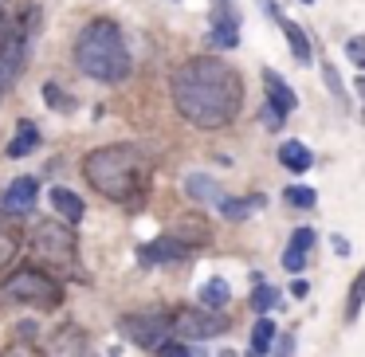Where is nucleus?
<instances>
[{
  "mask_svg": "<svg viewBox=\"0 0 365 357\" xmlns=\"http://www.w3.org/2000/svg\"><path fill=\"white\" fill-rule=\"evenodd\" d=\"M173 106L189 126L197 130H220L236 122L244 106V79L232 63L220 56H192L169 79Z\"/></svg>",
  "mask_w": 365,
  "mask_h": 357,
  "instance_id": "nucleus-1",
  "label": "nucleus"
},
{
  "mask_svg": "<svg viewBox=\"0 0 365 357\" xmlns=\"http://www.w3.org/2000/svg\"><path fill=\"white\" fill-rule=\"evenodd\" d=\"M83 177L95 192L118 205H142L145 192V157L126 142L98 145L83 157Z\"/></svg>",
  "mask_w": 365,
  "mask_h": 357,
  "instance_id": "nucleus-2",
  "label": "nucleus"
},
{
  "mask_svg": "<svg viewBox=\"0 0 365 357\" xmlns=\"http://www.w3.org/2000/svg\"><path fill=\"white\" fill-rule=\"evenodd\" d=\"M75 67H79L87 79H95V83L130 79L134 59H130V48H126L122 28L114 24V20H106V16L87 20L83 32L75 36Z\"/></svg>",
  "mask_w": 365,
  "mask_h": 357,
  "instance_id": "nucleus-3",
  "label": "nucleus"
},
{
  "mask_svg": "<svg viewBox=\"0 0 365 357\" xmlns=\"http://www.w3.org/2000/svg\"><path fill=\"white\" fill-rule=\"evenodd\" d=\"M32 255L40 259L43 271H59V275H75L79 271V244H75V224L67 220H36L32 228Z\"/></svg>",
  "mask_w": 365,
  "mask_h": 357,
  "instance_id": "nucleus-4",
  "label": "nucleus"
},
{
  "mask_svg": "<svg viewBox=\"0 0 365 357\" xmlns=\"http://www.w3.org/2000/svg\"><path fill=\"white\" fill-rule=\"evenodd\" d=\"M0 299L32 310H56L63 306V283L43 267H20L0 283Z\"/></svg>",
  "mask_w": 365,
  "mask_h": 357,
  "instance_id": "nucleus-5",
  "label": "nucleus"
},
{
  "mask_svg": "<svg viewBox=\"0 0 365 357\" xmlns=\"http://www.w3.org/2000/svg\"><path fill=\"white\" fill-rule=\"evenodd\" d=\"M118 333L126 341H134L138 349H158L169 341V333H173V318H161V314H126L118 318Z\"/></svg>",
  "mask_w": 365,
  "mask_h": 357,
  "instance_id": "nucleus-6",
  "label": "nucleus"
},
{
  "mask_svg": "<svg viewBox=\"0 0 365 357\" xmlns=\"http://www.w3.org/2000/svg\"><path fill=\"white\" fill-rule=\"evenodd\" d=\"M24 59H28V32L9 20V24L0 28V95L20 79Z\"/></svg>",
  "mask_w": 365,
  "mask_h": 357,
  "instance_id": "nucleus-7",
  "label": "nucleus"
},
{
  "mask_svg": "<svg viewBox=\"0 0 365 357\" xmlns=\"http://www.w3.org/2000/svg\"><path fill=\"white\" fill-rule=\"evenodd\" d=\"M224 330H228V318H224L220 310H208V306L185 310V314L173 318V333H181L185 341H208Z\"/></svg>",
  "mask_w": 365,
  "mask_h": 357,
  "instance_id": "nucleus-8",
  "label": "nucleus"
},
{
  "mask_svg": "<svg viewBox=\"0 0 365 357\" xmlns=\"http://www.w3.org/2000/svg\"><path fill=\"white\" fill-rule=\"evenodd\" d=\"M185 255H189V247H185L177 236H161V239H153V244H142V247H138V259H142V267H165V263H181Z\"/></svg>",
  "mask_w": 365,
  "mask_h": 357,
  "instance_id": "nucleus-9",
  "label": "nucleus"
},
{
  "mask_svg": "<svg viewBox=\"0 0 365 357\" xmlns=\"http://www.w3.org/2000/svg\"><path fill=\"white\" fill-rule=\"evenodd\" d=\"M208 43L220 51H232L240 43V16L232 12L228 0H220V9L212 12V32H208Z\"/></svg>",
  "mask_w": 365,
  "mask_h": 357,
  "instance_id": "nucleus-10",
  "label": "nucleus"
},
{
  "mask_svg": "<svg viewBox=\"0 0 365 357\" xmlns=\"http://www.w3.org/2000/svg\"><path fill=\"white\" fill-rule=\"evenodd\" d=\"M36 197H40V181H36V177H16V181L9 185V192L0 197V212H9V216L32 212Z\"/></svg>",
  "mask_w": 365,
  "mask_h": 357,
  "instance_id": "nucleus-11",
  "label": "nucleus"
},
{
  "mask_svg": "<svg viewBox=\"0 0 365 357\" xmlns=\"http://www.w3.org/2000/svg\"><path fill=\"white\" fill-rule=\"evenodd\" d=\"M259 4L271 12V16H275V24L283 28V36H287V43H291L294 59H299V63H310V56H314V51H310V40H307V32H302V28L294 24L291 16H283V12L275 9V0H259Z\"/></svg>",
  "mask_w": 365,
  "mask_h": 357,
  "instance_id": "nucleus-12",
  "label": "nucleus"
},
{
  "mask_svg": "<svg viewBox=\"0 0 365 357\" xmlns=\"http://www.w3.org/2000/svg\"><path fill=\"white\" fill-rule=\"evenodd\" d=\"M263 90H267V106L279 114V118L294 114L299 98H294V90H291V83H287V79H279L275 71H263Z\"/></svg>",
  "mask_w": 365,
  "mask_h": 357,
  "instance_id": "nucleus-13",
  "label": "nucleus"
},
{
  "mask_svg": "<svg viewBox=\"0 0 365 357\" xmlns=\"http://www.w3.org/2000/svg\"><path fill=\"white\" fill-rule=\"evenodd\" d=\"M314 244H318L314 228H299V232H294L291 244H287V252H283V271L299 275V271L307 267V259H310V252H314Z\"/></svg>",
  "mask_w": 365,
  "mask_h": 357,
  "instance_id": "nucleus-14",
  "label": "nucleus"
},
{
  "mask_svg": "<svg viewBox=\"0 0 365 357\" xmlns=\"http://www.w3.org/2000/svg\"><path fill=\"white\" fill-rule=\"evenodd\" d=\"M48 200H51V208H56V212L63 216L67 224H79V220H83V212H87V208H83V200L75 197L71 189H63V185L48 189Z\"/></svg>",
  "mask_w": 365,
  "mask_h": 357,
  "instance_id": "nucleus-15",
  "label": "nucleus"
},
{
  "mask_svg": "<svg viewBox=\"0 0 365 357\" xmlns=\"http://www.w3.org/2000/svg\"><path fill=\"white\" fill-rule=\"evenodd\" d=\"M279 161H283V169H291V173H307V169L314 165V153H310L302 142L287 138V142L279 145Z\"/></svg>",
  "mask_w": 365,
  "mask_h": 357,
  "instance_id": "nucleus-16",
  "label": "nucleus"
},
{
  "mask_svg": "<svg viewBox=\"0 0 365 357\" xmlns=\"http://www.w3.org/2000/svg\"><path fill=\"white\" fill-rule=\"evenodd\" d=\"M16 255H20V228L12 224L9 212H0V271L9 267Z\"/></svg>",
  "mask_w": 365,
  "mask_h": 357,
  "instance_id": "nucleus-17",
  "label": "nucleus"
},
{
  "mask_svg": "<svg viewBox=\"0 0 365 357\" xmlns=\"http://www.w3.org/2000/svg\"><path fill=\"white\" fill-rule=\"evenodd\" d=\"M185 192H189L192 200H200V205H220V189H216L212 177L205 173H189L185 177Z\"/></svg>",
  "mask_w": 365,
  "mask_h": 357,
  "instance_id": "nucleus-18",
  "label": "nucleus"
},
{
  "mask_svg": "<svg viewBox=\"0 0 365 357\" xmlns=\"http://www.w3.org/2000/svg\"><path fill=\"white\" fill-rule=\"evenodd\" d=\"M36 145H40V126H36V122H20L16 126V138H12L9 142V157H24V153H32Z\"/></svg>",
  "mask_w": 365,
  "mask_h": 357,
  "instance_id": "nucleus-19",
  "label": "nucleus"
},
{
  "mask_svg": "<svg viewBox=\"0 0 365 357\" xmlns=\"http://www.w3.org/2000/svg\"><path fill=\"white\" fill-rule=\"evenodd\" d=\"M271 346H275V322H271V318H259L255 330H252V346H247L244 357H267Z\"/></svg>",
  "mask_w": 365,
  "mask_h": 357,
  "instance_id": "nucleus-20",
  "label": "nucleus"
},
{
  "mask_svg": "<svg viewBox=\"0 0 365 357\" xmlns=\"http://www.w3.org/2000/svg\"><path fill=\"white\" fill-rule=\"evenodd\" d=\"M173 236L192 252V244H208V239H212V232H208V224L200 220V216H189V220H181V228H177Z\"/></svg>",
  "mask_w": 365,
  "mask_h": 357,
  "instance_id": "nucleus-21",
  "label": "nucleus"
},
{
  "mask_svg": "<svg viewBox=\"0 0 365 357\" xmlns=\"http://www.w3.org/2000/svg\"><path fill=\"white\" fill-rule=\"evenodd\" d=\"M228 299H232V291H228L224 279H208V283L200 286V306H208V310H224Z\"/></svg>",
  "mask_w": 365,
  "mask_h": 357,
  "instance_id": "nucleus-22",
  "label": "nucleus"
},
{
  "mask_svg": "<svg viewBox=\"0 0 365 357\" xmlns=\"http://www.w3.org/2000/svg\"><path fill=\"white\" fill-rule=\"evenodd\" d=\"M361 306H365V267L357 271V279L349 283V294H346V322H357V318H361Z\"/></svg>",
  "mask_w": 365,
  "mask_h": 357,
  "instance_id": "nucleus-23",
  "label": "nucleus"
},
{
  "mask_svg": "<svg viewBox=\"0 0 365 357\" xmlns=\"http://www.w3.org/2000/svg\"><path fill=\"white\" fill-rule=\"evenodd\" d=\"M43 98H48V106H51L56 114H71L75 106H79V103H75V98L67 95L63 87H59V83H43Z\"/></svg>",
  "mask_w": 365,
  "mask_h": 357,
  "instance_id": "nucleus-24",
  "label": "nucleus"
},
{
  "mask_svg": "<svg viewBox=\"0 0 365 357\" xmlns=\"http://www.w3.org/2000/svg\"><path fill=\"white\" fill-rule=\"evenodd\" d=\"M283 200H287V205H294V208H314L318 192L307 189V185H291V189H283Z\"/></svg>",
  "mask_w": 365,
  "mask_h": 357,
  "instance_id": "nucleus-25",
  "label": "nucleus"
},
{
  "mask_svg": "<svg viewBox=\"0 0 365 357\" xmlns=\"http://www.w3.org/2000/svg\"><path fill=\"white\" fill-rule=\"evenodd\" d=\"M275 299H279V291H275V286L259 283V286L252 291V310H255V314H267V310L275 306Z\"/></svg>",
  "mask_w": 365,
  "mask_h": 357,
  "instance_id": "nucleus-26",
  "label": "nucleus"
},
{
  "mask_svg": "<svg viewBox=\"0 0 365 357\" xmlns=\"http://www.w3.org/2000/svg\"><path fill=\"white\" fill-rule=\"evenodd\" d=\"M220 216L224 220H244L247 212H252V200H232V197H220Z\"/></svg>",
  "mask_w": 365,
  "mask_h": 357,
  "instance_id": "nucleus-27",
  "label": "nucleus"
},
{
  "mask_svg": "<svg viewBox=\"0 0 365 357\" xmlns=\"http://www.w3.org/2000/svg\"><path fill=\"white\" fill-rule=\"evenodd\" d=\"M271 357H294V333H275V349Z\"/></svg>",
  "mask_w": 365,
  "mask_h": 357,
  "instance_id": "nucleus-28",
  "label": "nucleus"
},
{
  "mask_svg": "<svg viewBox=\"0 0 365 357\" xmlns=\"http://www.w3.org/2000/svg\"><path fill=\"white\" fill-rule=\"evenodd\" d=\"M0 357H43V349L28 346V341H16V346H9V349H0Z\"/></svg>",
  "mask_w": 365,
  "mask_h": 357,
  "instance_id": "nucleus-29",
  "label": "nucleus"
},
{
  "mask_svg": "<svg viewBox=\"0 0 365 357\" xmlns=\"http://www.w3.org/2000/svg\"><path fill=\"white\" fill-rule=\"evenodd\" d=\"M153 353H158V357H192V349L189 346H177V341H165V346H158Z\"/></svg>",
  "mask_w": 365,
  "mask_h": 357,
  "instance_id": "nucleus-30",
  "label": "nucleus"
},
{
  "mask_svg": "<svg viewBox=\"0 0 365 357\" xmlns=\"http://www.w3.org/2000/svg\"><path fill=\"white\" fill-rule=\"evenodd\" d=\"M322 75H326V83H330V90H334V95H338V98H346V87H341L338 71H334L330 63H322Z\"/></svg>",
  "mask_w": 365,
  "mask_h": 357,
  "instance_id": "nucleus-31",
  "label": "nucleus"
},
{
  "mask_svg": "<svg viewBox=\"0 0 365 357\" xmlns=\"http://www.w3.org/2000/svg\"><path fill=\"white\" fill-rule=\"evenodd\" d=\"M346 56L354 59V63L365 67V40H349V43H346Z\"/></svg>",
  "mask_w": 365,
  "mask_h": 357,
  "instance_id": "nucleus-32",
  "label": "nucleus"
},
{
  "mask_svg": "<svg viewBox=\"0 0 365 357\" xmlns=\"http://www.w3.org/2000/svg\"><path fill=\"white\" fill-rule=\"evenodd\" d=\"M291 294H294V299H307V294H310V283H307V279H294V283H291Z\"/></svg>",
  "mask_w": 365,
  "mask_h": 357,
  "instance_id": "nucleus-33",
  "label": "nucleus"
},
{
  "mask_svg": "<svg viewBox=\"0 0 365 357\" xmlns=\"http://www.w3.org/2000/svg\"><path fill=\"white\" fill-rule=\"evenodd\" d=\"M330 244H334V252H338V255H349V239L346 236H334Z\"/></svg>",
  "mask_w": 365,
  "mask_h": 357,
  "instance_id": "nucleus-34",
  "label": "nucleus"
},
{
  "mask_svg": "<svg viewBox=\"0 0 365 357\" xmlns=\"http://www.w3.org/2000/svg\"><path fill=\"white\" fill-rule=\"evenodd\" d=\"M357 95H365V75H361V79H357Z\"/></svg>",
  "mask_w": 365,
  "mask_h": 357,
  "instance_id": "nucleus-35",
  "label": "nucleus"
},
{
  "mask_svg": "<svg viewBox=\"0 0 365 357\" xmlns=\"http://www.w3.org/2000/svg\"><path fill=\"white\" fill-rule=\"evenodd\" d=\"M4 24H9V12H4V9H0V28H4Z\"/></svg>",
  "mask_w": 365,
  "mask_h": 357,
  "instance_id": "nucleus-36",
  "label": "nucleus"
},
{
  "mask_svg": "<svg viewBox=\"0 0 365 357\" xmlns=\"http://www.w3.org/2000/svg\"><path fill=\"white\" fill-rule=\"evenodd\" d=\"M307 4H314V0H307Z\"/></svg>",
  "mask_w": 365,
  "mask_h": 357,
  "instance_id": "nucleus-37",
  "label": "nucleus"
}]
</instances>
